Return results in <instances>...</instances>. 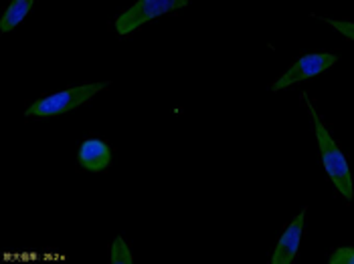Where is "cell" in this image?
<instances>
[{
  "instance_id": "2",
  "label": "cell",
  "mask_w": 354,
  "mask_h": 264,
  "mask_svg": "<svg viewBox=\"0 0 354 264\" xmlns=\"http://www.w3.org/2000/svg\"><path fill=\"white\" fill-rule=\"evenodd\" d=\"M109 85H111L109 81H95V83L71 87V89L59 91V93H53V95L41 97L28 107L25 115L27 117H57V115L69 113V111L77 109L83 103L91 101L97 93L106 91Z\"/></svg>"
},
{
  "instance_id": "6",
  "label": "cell",
  "mask_w": 354,
  "mask_h": 264,
  "mask_svg": "<svg viewBox=\"0 0 354 264\" xmlns=\"http://www.w3.org/2000/svg\"><path fill=\"white\" fill-rule=\"evenodd\" d=\"M77 161L85 172L100 174V172L108 170L111 163V150L102 139H85L80 145Z\"/></svg>"
},
{
  "instance_id": "10",
  "label": "cell",
  "mask_w": 354,
  "mask_h": 264,
  "mask_svg": "<svg viewBox=\"0 0 354 264\" xmlns=\"http://www.w3.org/2000/svg\"><path fill=\"white\" fill-rule=\"evenodd\" d=\"M330 264H354V246H340L336 248L330 258H328Z\"/></svg>"
},
{
  "instance_id": "1",
  "label": "cell",
  "mask_w": 354,
  "mask_h": 264,
  "mask_svg": "<svg viewBox=\"0 0 354 264\" xmlns=\"http://www.w3.org/2000/svg\"><path fill=\"white\" fill-rule=\"evenodd\" d=\"M306 105L312 113V123H314V133H316V141H318V150H320V158H322V165L324 172L328 174V178L332 180L334 187L338 190V194L351 202L354 198V180L351 165L344 158L342 150L338 148V143L334 141V137L330 135L326 130V125L322 123L318 111L314 109V105L306 99Z\"/></svg>"
},
{
  "instance_id": "5",
  "label": "cell",
  "mask_w": 354,
  "mask_h": 264,
  "mask_svg": "<svg viewBox=\"0 0 354 264\" xmlns=\"http://www.w3.org/2000/svg\"><path fill=\"white\" fill-rule=\"evenodd\" d=\"M304 226H306V210H301L300 214L290 222V226L283 230V234L279 236L275 248H273L272 261H270V263L292 264L296 261V254H298V250H300Z\"/></svg>"
},
{
  "instance_id": "4",
  "label": "cell",
  "mask_w": 354,
  "mask_h": 264,
  "mask_svg": "<svg viewBox=\"0 0 354 264\" xmlns=\"http://www.w3.org/2000/svg\"><path fill=\"white\" fill-rule=\"evenodd\" d=\"M338 57L332 53H310L300 57L294 65H290V69L273 81L272 89L273 91H281L290 85H296V83H301V81L312 79L320 73L328 71L332 65H336Z\"/></svg>"
},
{
  "instance_id": "3",
  "label": "cell",
  "mask_w": 354,
  "mask_h": 264,
  "mask_svg": "<svg viewBox=\"0 0 354 264\" xmlns=\"http://www.w3.org/2000/svg\"><path fill=\"white\" fill-rule=\"evenodd\" d=\"M189 4V0H136L128 10H124L115 19V32L118 34H130L142 25L160 19L168 12L180 10Z\"/></svg>"
},
{
  "instance_id": "7",
  "label": "cell",
  "mask_w": 354,
  "mask_h": 264,
  "mask_svg": "<svg viewBox=\"0 0 354 264\" xmlns=\"http://www.w3.org/2000/svg\"><path fill=\"white\" fill-rule=\"evenodd\" d=\"M32 6L35 0H10L4 14L0 17V32H10L12 28L19 27L28 17Z\"/></svg>"
},
{
  "instance_id": "8",
  "label": "cell",
  "mask_w": 354,
  "mask_h": 264,
  "mask_svg": "<svg viewBox=\"0 0 354 264\" xmlns=\"http://www.w3.org/2000/svg\"><path fill=\"white\" fill-rule=\"evenodd\" d=\"M109 263L111 264H132L134 263V256H132V250L128 246V242L122 236L113 238L111 242V248H109Z\"/></svg>"
},
{
  "instance_id": "9",
  "label": "cell",
  "mask_w": 354,
  "mask_h": 264,
  "mask_svg": "<svg viewBox=\"0 0 354 264\" xmlns=\"http://www.w3.org/2000/svg\"><path fill=\"white\" fill-rule=\"evenodd\" d=\"M318 19H322L328 27L338 30L344 39H348V41L354 43V23H351V21H336V19H328V17H318Z\"/></svg>"
}]
</instances>
